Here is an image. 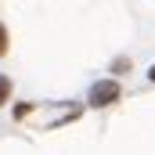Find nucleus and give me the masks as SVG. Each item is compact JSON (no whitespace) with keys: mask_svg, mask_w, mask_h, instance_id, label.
Wrapping results in <instances>:
<instances>
[{"mask_svg":"<svg viewBox=\"0 0 155 155\" xmlns=\"http://www.w3.org/2000/svg\"><path fill=\"white\" fill-rule=\"evenodd\" d=\"M119 94H123L119 79H97V83H90V90H87V105H90V108H108V105L119 101Z\"/></svg>","mask_w":155,"mask_h":155,"instance_id":"f257e3e1","label":"nucleus"},{"mask_svg":"<svg viewBox=\"0 0 155 155\" xmlns=\"http://www.w3.org/2000/svg\"><path fill=\"white\" fill-rule=\"evenodd\" d=\"M7 97H11V79H7L4 72H0V108L7 105Z\"/></svg>","mask_w":155,"mask_h":155,"instance_id":"f03ea898","label":"nucleus"},{"mask_svg":"<svg viewBox=\"0 0 155 155\" xmlns=\"http://www.w3.org/2000/svg\"><path fill=\"white\" fill-rule=\"evenodd\" d=\"M4 54H7V25L0 22V58H4Z\"/></svg>","mask_w":155,"mask_h":155,"instance_id":"7ed1b4c3","label":"nucleus"},{"mask_svg":"<svg viewBox=\"0 0 155 155\" xmlns=\"http://www.w3.org/2000/svg\"><path fill=\"white\" fill-rule=\"evenodd\" d=\"M29 112H33V105H15V119H25Z\"/></svg>","mask_w":155,"mask_h":155,"instance_id":"20e7f679","label":"nucleus"},{"mask_svg":"<svg viewBox=\"0 0 155 155\" xmlns=\"http://www.w3.org/2000/svg\"><path fill=\"white\" fill-rule=\"evenodd\" d=\"M148 79H152V83H155V65H152V69H148Z\"/></svg>","mask_w":155,"mask_h":155,"instance_id":"39448f33","label":"nucleus"}]
</instances>
